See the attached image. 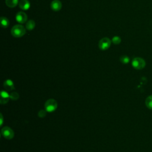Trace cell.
Wrapping results in <instances>:
<instances>
[{
	"mask_svg": "<svg viewBox=\"0 0 152 152\" xmlns=\"http://www.w3.org/2000/svg\"><path fill=\"white\" fill-rule=\"evenodd\" d=\"M16 19L18 23L23 24V23H24L27 21V16L25 13L20 11V12L17 13V14H16Z\"/></svg>",
	"mask_w": 152,
	"mask_h": 152,
	"instance_id": "6",
	"label": "cell"
},
{
	"mask_svg": "<svg viewBox=\"0 0 152 152\" xmlns=\"http://www.w3.org/2000/svg\"><path fill=\"white\" fill-rule=\"evenodd\" d=\"M2 135L6 139L11 140L14 136V132L13 130L8 127H4L1 130Z\"/></svg>",
	"mask_w": 152,
	"mask_h": 152,
	"instance_id": "5",
	"label": "cell"
},
{
	"mask_svg": "<svg viewBox=\"0 0 152 152\" xmlns=\"http://www.w3.org/2000/svg\"><path fill=\"white\" fill-rule=\"evenodd\" d=\"M132 66L136 70H142L145 67L146 62L143 58L136 57L132 61Z\"/></svg>",
	"mask_w": 152,
	"mask_h": 152,
	"instance_id": "3",
	"label": "cell"
},
{
	"mask_svg": "<svg viewBox=\"0 0 152 152\" xmlns=\"http://www.w3.org/2000/svg\"><path fill=\"white\" fill-rule=\"evenodd\" d=\"M47 111L46 110H40L38 113V116L40 118H44L47 115Z\"/></svg>",
	"mask_w": 152,
	"mask_h": 152,
	"instance_id": "18",
	"label": "cell"
},
{
	"mask_svg": "<svg viewBox=\"0 0 152 152\" xmlns=\"http://www.w3.org/2000/svg\"><path fill=\"white\" fill-rule=\"evenodd\" d=\"M51 9L54 11H58L62 8V3L59 0H54L51 4Z\"/></svg>",
	"mask_w": 152,
	"mask_h": 152,
	"instance_id": "7",
	"label": "cell"
},
{
	"mask_svg": "<svg viewBox=\"0 0 152 152\" xmlns=\"http://www.w3.org/2000/svg\"><path fill=\"white\" fill-rule=\"evenodd\" d=\"M4 87L6 91H11L14 89V85L11 80H7L4 83Z\"/></svg>",
	"mask_w": 152,
	"mask_h": 152,
	"instance_id": "10",
	"label": "cell"
},
{
	"mask_svg": "<svg viewBox=\"0 0 152 152\" xmlns=\"http://www.w3.org/2000/svg\"><path fill=\"white\" fill-rule=\"evenodd\" d=\"M111 45V40L109 38H103L99 42V48L102 51H105L109 48Z\"/></svg>",
	"mask_w": 152,
	"mask_h": 152,
	"instance_id": "4",
	"label": "cell"
},
{
	"mask_svg": "<svg viewBox=\"0 0 152 152\" xmlns=\"http://www.w3.org/2000/svg\"><path fill=\"white\" fill-rule=\"evenodd\" d=\"M112 42L113 43H114L115 45H118V44H119L121 43V39L120 37H119V36H114L112 38Z\"/></svg>",
	"mask_w": 152,
	"mask_h": 152,
	"instance_id": "17",
	"label": "cell"
},
{
	"mask_svg": "<svg viewBox=\"0 0 152 152\" xmlns=\"http://www.w3.org/2000/svg\"><path fill=\"white\" fill-rule=\"evenodd\" d=\"M0 20H1V26L2 27L6 29L8 27L10 22L7 18H6L5 17H1Z\"/></svg>",
	"mask_w": 152,
	"mask_h": 152,
	"instance_id": "13",
	"label": "cell"
},
{
	"mask_svg": "<svg viewBox=\"0 0 152 152\" xmlns=\"http://www.w3.org/2000/svg\"><path fill=\"white\" fill-rule=\"evenodd\" d=\"M145 103L149 109H152V95L149 96L146 98Z\"/></svg>",
	"mask_w": 152,
	"mask_h": 152,
	"instance_id": "14",
	"label": "cell"
},
{
	"mask_svg": "<svg viewBox=\"0 0 152 152\" xmlns=\"http://www.w3.org/2000/svg\"><path fill=\"white\" fill-rule=\"evenodd\" d=\"M19 98V95L17 92H13L10 94V99L13 100H16Z\"/></svg>",
	"mask_w": 152,
	"mask_h": 152,
	"instance_id": "16",
	"label": "cell"
},
{
	"mask_svg": "<svg viewBox=\"0 0 152 152\" xmlns=\"http://www.w3.org/2000/svg\"><path fill=\"white\" fill-rule=\"evenodd\" d=\"M130 59L128 56L123 55L120 57V61L124 64H127L130 63Z\"/></svg>",
	"mask_w": 152,
	"mask_h": 152,
	"instance_id": "15",
	"label": "cell"
},
{
	"mask_svg": "<svg viewBox=\"0 0 152 152\" xmlns=\"http://www.w3.org/2000/svg\"><path fill=\"white\" fill-rule=\"evenodd\" d=\"M19 7L23 10H27L30 8V4L28 0H20L19 3Z\"/></svg>",
	"mask_w": 152,
	"mask_h": 152,
	"instance_id": "9",
	"label": "cell"
},
{
	"mask_svg": "<svg viewBox=\"0 0 152 152\" xmlns=\"http://www.w3.org/2000/svg\"><path fill=\"white\" fill-rule=\"evenodd\" d=\"M11 33L14 38H20L26 34V29L22 25H15L11 29Z\"/></svg>",
	"mask_w": 152,
	"mask_h": 152,
	"instance_id": "1",
	"label": "cell"
},
{
	"mask_svg": "<svg viewBox=\"0 0 152 152\" xmlns=\"http://www.w3.org/2000/svg\"><path fill=\"white\" fill-rule=\"evenodd\" d=\"M58 107V103L57 102L53 99H50L48 100L45 104V108L48 112H54Z\"/></svg>",
	"mask_w": 152,
	"mask_h": 152,
	"instance_id": "2",
	"label": "cell"
},
{
	"mask_svg": "<svg viewBox=\"0 0 152 152\" xmlns=\"http://www.w3.org/2000/svg\"><path fill=\"white\" fill-rule=\"evenodd\" d=\"M26 27L28 30H32L35 29V21L32 20H29L26 24Z\"/></svg>",
	"mask_w": 152,
	"mask_h": 152,
	"instance_id": "12",
	"label": "cell"
},
{
	"mask_svg": "<svg viewBox=\"0 0 152 152\" xmlns=\"http://www.w3.org/2000/svg\"><path fill=\"white\" fill-rule=\"evenodd\" d=\"M19 0H6V5L10 8H14L19 4Z\"/></svg>",
	"mask_w": 152,
	"mask_h": 152,
	"instance_id": "11",
	"label": "cell"
},
{
	"mask_svg": "<svg viewBox=\"0 0 152 152\" xmlns=\"http://www.w3.org/2000/svg\"><path fill=\"white\" fill-rule=\"evenodd\" d=\"M0 116H1V121H0V122H1V126L3 125V116L2 114H1Z\"/></svg>",
	"mask_w": 152,
	"mask_h": 152,
	"instance_id": "19",
	"label": "cell"
},
{
	"mask_svg": "<svg viewBox=\"0 0 152 152\" xmlns=\"http://www.w3.org/2000/svg\"><path fill=\"white\" fill-rule=\"evenodd\" d=\"M10 98V95H9L7 92H6L5 90L1 91V100H0V102H1V103L2 105L7 103L8 102Z\"/></svg>",
	"mask_w": 152,
	"mask_h": 152,
	"instance_id": "8",
	"label": "cell"
}]
</instances>
